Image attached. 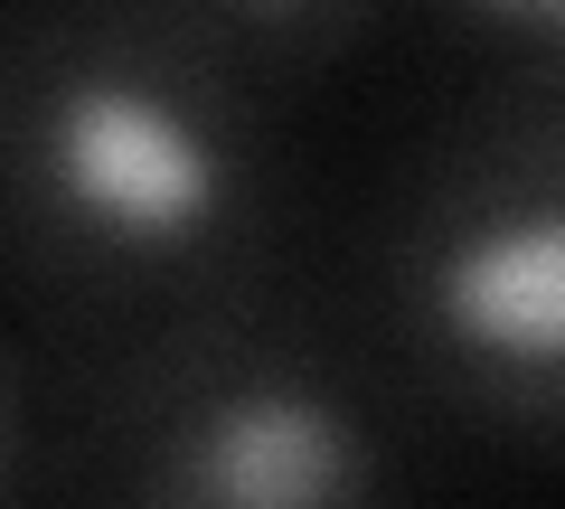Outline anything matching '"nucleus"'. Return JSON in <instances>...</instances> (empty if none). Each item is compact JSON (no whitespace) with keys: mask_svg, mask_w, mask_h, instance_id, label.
I'll use <instances>...</instances> for the list:
<instances>
[{"mask_svg":"<svg viewBox=\"0 0 565 509\" xmlns=\"http://www.w3.org/2000/svg\"><path fill=\"white\" fill-rule=\"evenodd\" d=\"M302 274L292 104L189 0H0V321L39 378Z\"/></svg>","mask_w":565,"mask_h":509,"instance_id":"obj_1","label":"nucleus"},{"mask_svg":"<svg viewBox=\"0 0 565 509\" xmlns=\"http://www.w3.org/2000/svg\"><path fill=\"white\" fill-rule=\"evenodd\" d=\"M330 303L424 434L565 463V47H509L386 161Z\"/></svg>","mask_w":565,"mask_h":509,"instance_id":"obj_2","label":"nucleus"},{"mask_svg":"<svg viewBox=\"0 0 565 509\" xmlns=\"http://www.w3.org/2000/svg\"><path fill=\"white\" fill-rule=\"evenodd\" d=\"M47 481L76 509H415L424 425L321 274L141 349L39 378Z\"/></svg>","mask_w":565,"mask_h":509,"instance_id":"obj_3","label":"nucleus"},{"mask_svg":"<svg viewBox=\"0 0 565 509\" xmlns=\"http://www.w3.org/2000/svg\"><path fill=\"white\" fill-rule=\"evenodd\" d=\"M189 10H199L282 104H302V95H321L330 76H349V66L386 39V20H396V0H189Z\"/></svg>","mask_w":565,"mask_h":509,"instance_id":"obj_4","label":"nucleus"},{"mask_svg":"<svg viewBox=\"0 0 565 509\" xmlns=\"http://www.w3.org/2000/svg\"><path fill=\"white\" fill-rule=\"evenodd\" d=\"M47 481V396L39 359L20 349V330L0 321V509H39Z\"/></svg>","mask_w":565,"mask_h":509,"instance_id":"obj_5","label":"nucleus"},{"mask_svg":"<svg viewBox=\"0 0 565 509\" xmlns=\"http://www.w3.org/2000/svg\"><path fill=\"white\" fill-rule=\"evenodd\" d=\"M452 10L500 47H565V0H452Z\"/></svg>","mask_w":565,"mask_h":509,"instance_id":"obj_6","label":"nucleus"}]
</instances>
